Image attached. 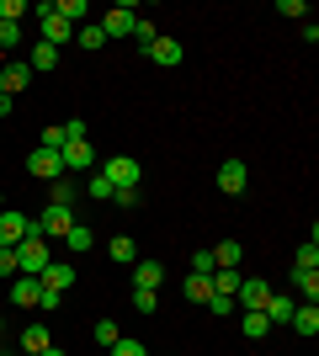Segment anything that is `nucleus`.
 <instances>
[{"instance_id": "1", "label": "nucleus", "mask_w": 319, "mask_h": 356, "mask_svg": "<svg viewBox=\"0 0 319 356\" xmlns=\"http://www.w3.org/2000/svg\"><path fill=\"white\" fill-rule=\"evenodd\" d=\"M32 16H38V27H43V43H48V48H64L69 38H75V27L59 16V0H38V6H32Z\"/></svg>"}, {"instance_id": "2", "label": "nucleus", "mask_w": 319, "mask_h": 356, "mask_svg": "<svg viewBox=\"0 0 319 356\" xmlns=\"http://www.w3.org/2000/svg\"><path fill=\"white\" fill-rule=\"evenodd\" d=\"M48 261H54V255H48V239L43 234H27L22 245H16V271H22V277H43Z\"/></svg>"}, {"instance_id": "3", "label": "nucleus", "mask_w": 319, "mask_h": 356, "mask_svg": "<svg viewBox=\"0 0 319 356\" xmlns=\"http://www.w3.org/2000/svg\"><path fill=\"white\" fill-rule=\"evenodd\" d=\"M32 229H38L43 239H64L69 229H75V213H69V208H59V202H48V208H43V218H32Z\"/></svg>"}, {"instance_id": "4", "label": "nucleus", "mask_w": 319, "mask_h": 356, "mask_svg": "<svg viewBox=\"0 0 319 356\" xmlns=\"http://www.w3.org/2000/svg\"><path fill=\"white\" fill-rule=\"evenodd\" d=\"M27 234H38L27 213H16V208H6V213H0V250H16V245H22Z\"/></svg>"}, {"instance_id": "5", "label": "nucleus", "mask_w": 319, "mask_h": 356, "mask_svg": "<svg viewBox=\"0 0 319 356\" xmlns=\"http://www.w3.org/2000/svg\"><path fill=\"white\" fill-rule=\"evenodd\" d=\"M27 86H32L27 59H6V64H0V96H6V102H16V96H22Z\"/></svg>"}, {"instance_id": "6", "label": "nucleus", "mask_w": 319, "mask_h": 356, "mask_svg": "<svg viewBox=\"0 0 319 356\" xmlns=\"http://www.w3.org/2000/svg\"><path fill=\"white\" fill-rule=\"evenodd\" d=\"M133 22H138V11L122 0V6H112V11H106L96 27H101V32H106V43H112V38H133Z\"/></svg>"}, {"instance_id": "7", "label": "nucleus", "mask_w": 319, "mask_h": 356, "mask_svg": "<svg viewBox=\"0 0 319 356\" xmlns=\"http://www.w3.org/2000/svg\"><path fill=\"white\" fill-rule=\"evenodd\" d=\"M27 176H38V181H59L64 176V160H59V149H32L27 154Z\"/></svg>"}, {"instance_id": "8", "label": "nucleus", "mask_w": 319, "mask_h": 356, "mask_svg": "<svg viewBox=\"0 0 319 356\" xmlns=\"http://www.w3.org/2000/svg\"><path fill=\"white\" fill-rule=\"evenodd\" d=\"M101 176L112 181V192H117V186H138V160L133 154H112V160L101 165Z\"/></svg>"}, {"instance_id": "9", "label": "nucleus", "mask_w": 319, "mask_h": 356, "mask_svg": "<svg viewBox=\"0 0 319 356\" xmlns=\"http://www.w3.org/2000/svg\"><path fill=\"white\" fill-rule=\"evenodd\" d=\"M266 298H272L266 277H245V282H240V293H234V303H240V309L250 314V309H266Z\"/></svg>"}, {"instance_id": "10", "label": "nucleus", "mask_w": 319, "mask_h": 356, "mask_svg": "<svg viewBox=\"0 0 319 356\" xmlns=\"http://www.w3.org/2000/svg\"><path fill=\"white\" fill-rule=\"evenodd\" d=\"M245 181H250V170H245V160H224L218 165V186H224V197H240Z\"/></svg>"}, {"instance_id": "11", "label": "nucleus", "mask_w": 319, "mask_h": 356, "mask_svg": "<svg viewBox=\"0 0 319 356\" xmlns=\"http://www.w3.org/2000/svg\"><path fill=\"white\" fill-rule=\"evenodd\" d=\"M240 261H245L240 239H218V245H213V271H240Z\"/></svg>"}, {"instance_id": "12", "label": "nucleus", "mask_w": 319, "mask_h": 356, "mask_svg": "<svg viewBox=\"0 0 319 356\" xmlns=\"http://www.w3.org/2000/svg\"><path fill=\"white\" fill-rule=\"evenodd\" d=\"M149 64L176 70V64H181V38H154V43H149Z\"/></svg>"}, {"instance_id": "13", "label": "nucleus", "mask_w": 319, "mask_h": 356, "mask_svg": "<svg viewBox=\"0 0 319 356\" xmlns=\"http://www.w3.org/2000/svg\"><path fill=\"white\" fill-rule=\"evenodd\" d=\"M59 160H64V170H96V149H91V138H85V144H64V149H59Z\"/></svg>"}, {"instance_id": "14", "label": "nucleus", "mask_w": 319, "mask_h": 356, "mask_svg": "<svg viewBox=\"0 0 319 356\" xmlns=\"http://www.w3.org/2000/svg\"><path fill=\"white\" fill-rule=\"evenodd\" d=\"M288 325H293V335H304V341H314V335H319V303H298Z\"/></svg>"}, {"instance_id": "15", "label": "nucleus", "mask_w": 319, "mask_h": 356, "mask_svg": "<svg viewBox=\"0 0 319 356\" xmlns=\"http://www.w3.org/2000/svg\"><path fill=\"white\" fill-rule=\"evenodd\" d=\"M38 293H43L38 277H11V303L16 309H38Z\"/></svg>"}, {"instance_id": "16", "label": "nucleus", "mask_w": 319, "mask_h": 356, "mask_svg": "<svg viewBox=\"0 0 319 356\" xmlns=\"http://www.w3.org/2000/svg\"><path fill=\"white\" fill-rule=\"evenodd\" d=\"M75 277H80V271L69 266V261H48V271L38 277V282H43V287H59V293H64V287H75Z\"/></svg>"}, {"instance_id": "17", "label": "nucleus", "mask_w": 319, "mask_h": 356, "mask_svg": "<svg viewBox=\"0 0 319 356\" xmlns=\"http://www.w3.org/2000/svg\"><path fill=\"white\" fill-rule=\"evenodd\" d=\"M181 293H186V303H208L213 298V277H202V271H186V282H181Z\"/></svg>"}, {"instance_id": "18", "label": "nucleus", "mask_w": 319, "mask_h": 356, "mask_svg": "<svg viewBox=\"0 0 319 356\" xmlns=\"http://www.w3.org/2000/svg\"><path fill=\"white\" fill-rule=\"evenodd\" d=\"M27 70H32V74H54V70H59V48L38 43V48L27 54Z\"/></svg>"}, {"instance_id": "19", "label": "nucleus", "mask_w": 319, "mask_h": 356, "mask_svg": "<svg viewBox=\"0 0 319 356\" xmlns=\"http://www.w3.org/2000/svg\"><path fill=\"white\" fill-rule=\"evenodd\" d=\"M160 282H165V266H160V261H133V287H154V293H160Z\"/></svg>"}, {"instance_id": "20", "label": "nucleus", "mask_w": 319, "mask_h": 356, "mask_svg": "<svg viewBox=\"0 0 319 356\" xmlns=\"http://www.w3.org/2000/svg\"><path fill=\"white\" fill-rule=\"evenodd\" d=\"M293 309H298V303H293L288 293H272V298H266V309H261V314H266L272 325H288V319H293Z\"/></svg>"}, {"instance_id": "21", "label": "nucleus", "mask_w": 319, "mask_h": 356, "mask_svg": "<svg viewBox=\"0 0 319 356\" xmlns=\"http://www.w3.org/2000/svg\"><path fill=\"white\" fill-rule=\"evenodd\" d=\"M48 346H54V335H48V325H27V330H22V351H27V356L48 351Z\"/></svg>"}, {"instance_id": "22", "label": "nucleus", "mask_w": 319, "mask_h": 356, "mask_svg": "<svg viewBox=\"0 0 319 356\" xmlns=\"http://www.w3.org/2000/svg\"><path fill=\"white\" fill-rule=\"evenodd\" d=\"M240 330H245V341H266V335H272V319H266L261 309H250V314L240 319Z\"/></svg>"}, {"instance_id": "23", "label": "nucleus", "mask_w": 319, "mask_h": 356, "mask_svg": "<svg viewBox=\"0 0 319 356\" xmlns=\"http://www.w3.org/2000/svg\"><path fill=\"white\" fill-rule=\"evenodd\" d=\"M106 255H112L117 266H133V261H138V250H133V239H128V234H112V239H106Z\"/></svg>"}, {"instance_id": "24", "label": "nucleus", "mask_w": 319, "mask_h": 356, "mask_svg": "<svg viewBox=\"0 0 319 356\" xmlns=\"http://www.w3.org/2000/svg\"><path fill=\"white\" fill-rule=\"evenodd\" d=\"M293 287H298L304 303H314V298H319V271H298V266H293Z\"/></svg>"}, {"instance_id": "25", "label": "nucleus", "mask_w": 319, "mask_h": 356, "mask_svg": "<svg viewBox=\"0 0 319 356\" xmlns=\"http://www.w3.org/2000/svg\"><path fill=\"white\" fill-rule=\"evenodd\" d=\"M75 43L85 48V54H96V48H106V32L96 27V22H85V27H75Z\"/></svg>"}, {"instance_id": "26", "label": "nucleus", "mask_w": 319, "mask_h": 356, "mask_svg": "<svg viewBox=\"0 0 319 356\" xmlns=\"http://www.w3.org/2000/svg\"><path fill=\"white\" fill-rule=\"evenodd\" d=\"M64 245H69V255H85V250H96V234H91V229H80V223H75V229L64 234Z\"/></svg>"}, {"instance_id": "27", "label": "nucleus", "mask_w": 319, "mask_h": 356, "mask_svg": "<svg viewBox=\"0 0 319 356\" xmlns=\"http://www.w3.org/2000/svg\"><path fill=\"white\" fill-rule=\"evenodd\" d=\"M48 192H54V202H59V208H75V197H80V186L69 176H59L54 181V186H48Z\"/></svg>"}, {"instance_id": "28", "label": "nucleus", "mask_w": 319, "mask_h": 356, "mask_svg": "<svg viewBox=\"0 0 319 356\" xmlns=\"http://www.w3.org/2000/svg\"><path fill=\"white\" fill-rule=\"evenodd\" d=\"M85 197H91V202H112V181H106L101 170H91V181H85Z\"/></svg>"}, {"instance_id": "29", "label": "nucleus", "mask_w": 319, "mask_h": 356, "mask_svg": "<svg viewBox=\"0 0 319 356\" xmlns=\"http://www.w3.org/2000/svg\"><path fill=\"white\" fill-rule=\"evenodd\" d=\"M240 282H245L240 271H213V293H224V298H234V293H240Z\"/></svg>"}, {"instance_id": "30", "label": "nucleus", "mask_w": 319, "mask_h": 356, "mask_svg": "<svg viewBox=\"0 0 319 356\" xmlns=\"http://www.w3.org/2000/svg\"><path fill=\"white\" fill-rule=\"evenodd\" d=\"M293 266H298V271H319V245H309V239H304L298 255H293Z\"/></svg>"}, {"instance_id": "31", "label": "nucleus", "mask_w": 319, "mask_h": 356, "mask_svg": "<svg viewBox=\"0 0 319 356\" xmlns=\"http://www.w3.org/2000/svg\"><path fill=\"white\" fill-rule=\"evenodd\" d=\"M154 38H160V32H154V22H149V16H138V22H133V43L144 48V54H149V43H154Z\"/></svg>"}, {"instance_id": "32", "label": "nucleus", "mask_w": 319, "mask_h": 356, "mask_svg": "<svg viewBox=\"0 0 319 356\" xmlns=\"http://www.w3.org/2000/svg\"><path fill=\"white\" fill-rule=\"evenodd\" d=\"M0 48H6V54L22 48V22H0Z\"/></svg>"}, {"instance_id": "33", "label": "nucleus", "mask_w": 319, "mask_h": 356, "mask_svg": "<svg viewBox=\"0 0 319 356\" xmlns=\"http://www.w3.org/2000/svg\"><path fill=\"white\" fill-rule=\"evenodd\" d=\"M117 341H122V335H117V325H112V319H96V346H101V351H112Z\"/></svg>"}, {"instance_id": "34", "label": "nucleus", "mask_w": 319, "mask_h": 356, "mask_svg": "<svg viewBox=\"0 0 319 356\" xmlns=\"http://www.w3.org/2000/svg\"><path fill=\"white\" fill-rule=\"evenodd\" d=\"M133 309L138 314H154V309H160V293H154V287H133Z\"/></svg>"}, {"instance_id": "35", "label": "nucleus", "mask_w": 319, "mask_h": 356, "mask_svg": "<svg viewBox=\"0 0 319 356\" xmlns=\"http://www.w3.org/2000/svg\"><path fill=\"white\" fill-rule=\"evenodd\" d=\"M59 16L69 22V27H75L80 16H91V6H85V0H59Z\"/></svg>"}, {"instance_id": "36", "label": "nucleus", "mask_w": 319, "mask_h": 356, "mask_svg": "<svg viewBox=\"0 0 319 356\" xmlns=\"http://www.w3.org/2000/svg\"><path fill=\"white\" fill-rule=\"evenodd\" d=\"M112 202H117V208H128V213H133L138 202H144V192H138V186H117V192H112Z\"/></svg>"}, {"instance_id": "37", "label": "nucleus", "mask_w": 319, "mask_h": 356, "mask_svg": "<svg viewBox=\"0 0 319 356\" xmlns=\"http://www.w3.org/2000/svg\"><path fill=\"white\" fill-rule=\"evenodd\" d=\"M59 303H64L59 287H43V293H38V314H59Z\"/></svg>"}, {"instance_id": "38", "label": "nucleus", "mask_w": 319, "mask_h": 356, "mask_svg": "<svg viewBox=\"0 0 319 356\" xmlns=\"http://www.w3.org/2000/svg\"><path fill=\"white\" fill-rule=\"evenodd\" d=\"M85 138H91V128H85L80 118H69V122H64V144H85Z\"/></svg>"}, {"instance_id": "39", "label": "nucleus", "mask_w": 319, "mask_h": 356, "mask_svg": "<svg viewBox=\"0 0 319 356\" xmlns=\"http://www.w3.org/2000/svg\"><path fill=\"white\" fill-rule=\"evenodd\" d=\"M38 144H43V149H64V122H48Z\"/></svg>"}, {"instance_id": "40", "label": "nucleus", "mask_w": 319, "mask_h": 356, "mask_svg": "<svg viewBox=\"0 0 319 356\" xmlns=\"http://www.w3.org/2000/svg\"><path fill=\"white\" fill-rule=\"evenodd\" d=\"M202 309H208V314H234L240 303H234V298H224V293H213L208 303H202Z\"/></svg>"}, {"instance_id": "41", "label": "nucleus", "mask_w": 319, "mask_h": 356, "mask_svg": "<svg viewBox=\"0 0 319 356\" xmlns=\"http://www.w3.org/2000/svg\"><path fill=\"white\" fill-rule=\"evenodd\" d=\"M22 16H27L22 0H0V22H22Z\"/></svg>"}, {"instance_id": "42", "label": "nucleus", "mask_w": 319, "mask_h": 356, "mask_svg": "<svg viewBox=\"0 0 319 356\" xmlns=\"http://www.w3.org/2000/svg\"><path fill=\"white\" fill-rule=\"evenodd\" d=\"M112 356H149V351H144V341H117Z\"/></svg>"}, {"instance_id": "43", "label": "nucleus", "mask_w": 319, "mask_h": 356, "mask_svg": "<svg viewBox=\"0 0 319 356\" xmlns=\"http://www.w3.org/2000/svg\"><path fill=\"white\" fill-rule=\"evenodd\" d=\"M0 277H6V282L22 277V271H16V250H0Z\"/></svg>"}, {"instance_id": "44", "label": "nucleus", "mask_w": 319, "mask_h": 356, "mask_svg": "<svg viewBox=\"0 0 319 356\" xmlns=\"http://www.w3.org/2000/svg\"><path fill=\"white\" fill-rule=\"evenodd\" d=\"M192 271H202V277H213V250H197V255H192Z\"/></svg>"}, {"instance_id": "45", "label": "nucleus", "mask_w": 319, "mask_h": 356, "mask_svg": "<svg viewBox=\"0 0 319 356\" xmlns=\"http://www.w3.org/2000/svg\"><path fill=\"white\" fill-rule=\"evenodd\" d=\"M277 11H282V16H309V6H304V0H277Z\"/></svg>"}, {"instance_id": "46", "label": "nucleus", "mask_w": 319, "mask_h": 356, "mask_svg": "<svg viewBox=\"0 0 319 356\" xmlns=\"http://www.w3.org/2000/svg\"><path fill=\"white\" fill-rule=\"evenodd\" d=\"M0 118H11V102H6V96H0Z\"/></svg>"}, {"instance_id": "47", "label": "nucleus", "mask_w": 319, "mask_h": 356, "mask_svg": "<svg viewBox=\"0 0 319 356\" xmlns=\"http://www.w3.org/2000/svg\"><path fill=\"white\" fill-rule=\"evenodd\" d=\"M38 356H64V351H59V346H48V351H38Z\"/></svg>"}, {"instance_id": "48", "label": "nucleus", "mask_w": 319, "mask_h": 356, "mask_svg": "<svg viewBox=\"0 0 319 356\" xmlns=\"http://www.w3.org/2000/svg\"><path fill=\"white\" fill-rule=\"evenodd\" d=\"M0 335H6V314H0Z\"/></svg>"}, {"instance_id": "49", "label": "nucleus", "mask_w": 319, "mask_h": 356, "mask_svg": "<svg viewBox=\"0 0 319 356\" xmlns=\"http://www.w3.org/2000/svg\"><path fill=\"white\" fill-rule=\"evenodd\" d=\"M0 213H6V197H0Z\"/></svg>"}, {"instance_id": "50", "label": "nucleus", "mask_w": 319, "mask_h": 356, "mask_svg": "<svg viewBox=\"0 0 319 356\" xmlns=\"http://www.w3.org/2000/svg\"><path fill=\"white\" fill-rule=\"evenodd\" d=\"M22 356H27V351H22Z\"/></svg>"}]
</instances>
